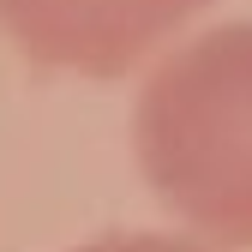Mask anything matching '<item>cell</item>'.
<instances>
[{"instance_id":"cell-1","label":"cell","mask_w":252,"mask_h":252,"mask_svg":"<svg viewBox=\"0 0 252 252\" xmlns=\"http://www.w3.org/2000/svg\"><path fill=\"white\" fill-rule=\"evenodd\" d=\"M132 150L180 228L228 252L252 246V18L186 36L150 66Z\"/></svg>"},{"instance_id":"cell-2","label":"cell","mask_w":252,"mask_h":252,"mask_svg":"<svg viewBox=\"0 0 252 252\" xmlns=\"http://www.w3.org/2000/svg\"><path fill=\"white\" fill-rule=\"evenodd\" d=\"M210 0H0V36L24 60L78 78H126Z\"/></svg>"},{"instance_id":"cell-3","label":"cell","mask_w":252,"mask_h":252,"mask_svg":"<svg viewBox=\"0 0 252 252\" xmlns=\"http://www.w3.org/2000/svg\"><path fill=\"white\" fill-rule=\"evenodd\" d=\"M78 252H228V246H210L198 234H102Z\"/></svg>"}]
</instances>
